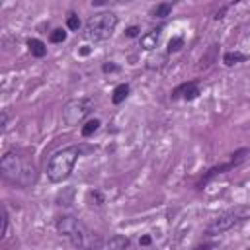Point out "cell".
<instances>
[{"mask_svg":"<svg viewBox=\"0 0 250 250\" xmlns=\"http://www.w3.org/2000/svg\"><path fill=\"white\" fill-rule=\"evenodd\" d=\"M0 172L2 176L20 186V188H31L37 180V168L31 162V158L20 150H8L0 158Z\"/></svg>","mask_w":250,"mask_h":250,"instance_id":"cell-1","label":"cell"},{"mask_svg":"<svg viewBox=\"0 0 250 250\" xmlns=\"http://www.w3.org/2000/svg\"><path fill=\"white\" fill-rule=\"evenodd\" d=\"M82 148L78 145H70V146H64L61 150H57L51 158H49V164H47V178L53 182V184H61L64 182L72 170H74V164L80 156Z\"/></svg>","mask_w":250,"mask_h":250,"instance_id":"cell-2","label":"cell"},{"mask_svg":"<svg viewBox=\"0 0 250 250\" xmlns=\"http://www.w3.org/2000/svg\"><path fill=\"white\" fill-rule=\"evenodd\" d=\"M117 16L113 12H98L94 16L88 18L86 21V29H84V35L92 41H105L113 35L115 27H117Z\"/></svg>","mask_w":250,"mask_h":250,"instance_id":"cell-3","label":"cell"},{"mask_svg":"<svg viewBox=\"0 0 250 250\" xmlns=\"http://www.w3.org/2000/svg\"><path fill=\"white\" fill-rule=\"evenodd\" d=\"M55 229H57V232H59L61 236L68 238L74 246H90V244H94V242L88 240L90 232H88L86 225H84L82 221H78L76 217H72V215H62V217H59L57 223H55Z\"/></svg>","mask_w":250,"mask_h":250,"instance_id":"cell-4","label":"cell"},{"mask_svg":"<svg viewBox=\"0 0 250 250\" xmlns=\"http://www.w3.org/2000/svg\"><path fill=\"white\" fill-rule=\"evenodd\" d=\"M94 109V100L88 98V96H82V98H72L64 104L62 111H61V117H62V123L66 127H76L80 125Z\"/></svg>","mask_w":250,"mask_h":250,"instance_id":"cell-5","label":"cell"},{"mask_svg":"<svg viewBox=\"0 0 250 250\" xmlns=\"http://www.w3.org/2000/svg\"><path fill=\"white\" fill-rule=\"evenodd\" d=\"M250 217V205H238L234 209H229L225 213H221L217 219L211 221V225L207 227V234L209 236H215V234H221L229 229H232L234 225L242 223L244 219Z\"/></svg>","mask_w":250,"mask_h":250,"instance_id":"cell-6","label":"cell"},{"mask_svg":"<svg viewBox=\"0 0 250 250\" xmlns=\"http://www.w3.org/2000/svg\"><path fill=\"white\" fill-rule=\"evenodd\" d=\"M246 154H248V148H240V150H236V152H232V154H230V160H229V162H225V164H217V166L209 168V170L203 174V178L199 180L197 188H201V186H205L207 182H211L213 178H217V176H221V174H225V172H229V170L236 168V166L246 158Z\"/></svg>","mask_w":250,"mask_h":250,"instance_id":"cell-7","label":"cell"},{"mask_svg":"<svg viewBox=\"0 0 250 250\" xmlns=\"http://www.w3.org/2000/svg\"><path fill=\"white\" fill-rule=\"evenodd\" d=\"M197 96H199V86H197L195 80L184 82V84H180L178 88L172 90V100L182 98V100H186V102H191V100H195Z\"/></svg>","mask_w":250,"mask_h":250,"instance_id":"cell-8","label":"cell"},{"mask_svg":"<svg viewBox=\"0 0 250 250\" xmlns=\"http://www.w3.org/2000/svg\"><path fill=\"white\" fill-rule=\"evenodd\" d=\"M160 39H162V27H152V29H148L146 33L141 35L139 43H141V49H145V51H154V49L158 47Z\"/></svg>","mask_w":250,"mask_h":250,"instance_id":"cell-9","label":"cell"},{"mask_svg":"<svg viewBox=\"0 0 250 250\" xmlns=\"http://www.w3.org/2000/svg\"><path fill=\"white\" fill-rule=\"evenodd\" d=\"M27 49H29V53H31L33 57H37V59H41V57L47 55V45H45L41 39H37V37H29V39H27Z\"/></svg>","mask_w":250,"mask_h":250,"instance_id":"cell-10","label":"cell"},{"mask_svg":"<svg viewBox=\"0 0 250 250\" xmlns=\"http://www.w3.org/2000/svg\"><path fill=\"white\" fill-rule=\"evenodd\" d=\"M176 6V0H172V2H160V4H156L154 8H152V18H166V16H170L172 14V8Z\"/></svg>","mask_w":250,"mask_h":250,"instance_id":"cell-11","label":"cell"},{"mask_svg":"<svg viewBox=\"0 0 250 250\" xmlns=\"http://www.w3.org/2000/svg\"><path fill=\"white\" fill-rule=\"evenodd\" d=\"M248 59V55H244V53H240V51H227L225 55H223V62L227 64V66H234V64H238V62H244Z\"/></svg>","mask_w":250,"mask_h":250,"instance_id":"cell-12","label":"cell"},{"mask_svg":"<svg viewBox=\"0 0 250 250\" xmlns=\"http://www.w3.org/2000/svg\"><path fill=\"white\" fill-rule=\"evenodd\" d=\"M129 92H131V86H129L127 82L115 86V90H113V94H111V102H113L115 105H119L121 102H125V98L129 96Z\"/></svg>","mask_w":250,"mask_h":250,"instance_id":"cell-13","label":"cell"},{"mask_svg":"<svg viewBox=\"0 0 250 250\" xmlns=\"http://www.w3.org/2000/svg\"><path fill=\"white\" fill-rule=\"evenodd\" d=\"M129 244H131V240H129L125 234H113V236L105 242L107 248H115V250H117V248H127Z\"/></svg>","mask_w":250,"mask_h":250,"instance_id":"cell-14","label":"cell"},{"mask_svg":"<svg viewBox=\"0 0 250 250\" xmlns=\"http://www.w3.org/2000/svg\"><path fill=\"white\" fill-rule=\"evenodd\" d=\"M100 125H102V121L100 119H88L84 125H82V129H80V133H82V137H92L98 129H100Z\"/></svg>","mask_w":250,"mask_h":250,"instance_id":"cell-15","label":"cell"},{"mask_svg":"<svg viewBox=\"0 0 250 250\" xmlns=\"http://www.w3.org/2000/svg\"><path fill=\"white\" fill-rule=\"evenodd\" d=\"M215 51H217V45H211L209 49H207V53L201 57V64H199V68H207V66H211L213 62H215Z\"/></svg>","mask_w":250,"mask_h":250,"instance_id":"cell-16","label":"cell"},{"mask_svg":"<svg viewBox=\"0 0 250 250\" xmlns=\"http://www.w3.org/2000/svg\"><path fill=\"white\" fill-rule=\"evenodd\" d=\"M184 47V37H180V35H176V37H172L170 41H168V47H166V53L170 55V53H178L180 49Z\"/></svg>","mask_w":250,"mask_h":250,"instance_id":"cell-17","label":"cell"},{"mask_svg":"<svg viewBox=\"0 0 250 250\" xmlns=\"http://www.w3.org/2000/svg\"><path fill=\"white\" fill-rule=\"evenodd\" d=\"M166 59H168V53H164V55H156V57H150V59L146 61V66H148V68H160V66H164Z\"/></svg>","mask_w":250,"mask_h":250,"instance_id":"cell-18","label":"cell"},{"mask_svg":"<svg viewBox=\"0 0 250 250\" xmlns=\"http://www.w3.org/2000/svg\"><path fill=\"white\" fill-rule=\"evenodd\" d=\"M88 201H90V205H96V207H100V205H104L105 197H104V193H102V191H98V189H92V191H88Z\"/></svg>","mask_w":250,"mask_h":250,"instance_id":"cell-19","label":"cell"},{"mask_svg":"<svg viewBox=\"0 0 250 250\" xmlns=\"http://www.w3.org/2000/svg\"><path fill=\"white\" fill-rule=\"evenodd\" d=\"M6 230H8V211L2 205L0 207V240L6 236Z\"/></svg>","mask_w":250,"mask_h":250,"instance_id":"cell-20","label":"cell"},{"mask_svg":"<svg viewBox=\"0 0 250 250\" xmlns=\"http://www.w3.org/2000/svg\"><path fill=\"white\" fill-rule=\"evenodd\" d=\"M66 27H68L70 31H78V29H80V18H78L74 12L68 14V18H66Z\"/></svg>","mask_w":250,"mask_h":250,"instance_id":"cell-21","label":"cell"},{"mask_svg":"<svg viewBox=\"0 0 250 250\" xmlns=\"http://www.w3.org/2000/svg\"><path fill=\"white\" fill-rule=\"evenodd\" d=\"M62 41H66V31L61 27L53 29L51 31V43H62Z\"/></svg>","mask_w":250,"mask_h":250,"instance_id":"cell-22","label":"cell"},{"mask_svg":"<svg viewBox=\"0 0 250 250\" xmlns=\"http://www.w3.org/2000/svg\"><path fill=\"white\" fill-rule=\"evenodd\" d=\"M133 0H92V6H113V4H129Z\"/></svg>","mask_w":250,"mask_h":250,"instance_id":"cell-23","label":"cell"},{"mask_svg":"<svg viewBox=\"0 0 250 250\" xmlns=\"http://www.w3.org/2000/svg\"><path fill=\"white\" fill-rule=\"evenodd\" d=\"M102 72H105V74H109V72H119V66H117L115 62H111V61H107V62L102 64Z\"/></svg>","mask_w":250,"mask_h":250,"instance_id":"cell-24","label":"cell"},{"mask_svg":"<svg viewBox=\"0 0 250 250\" xmlns=\"http://www.w3.org/2000/svg\"><path fill=\"white\" fill-rule=\"evenodd\" d=\"M125 35L127 37H139L141 35V27L139 25H131V27L125 29Z\"/></svg>","mask_w":250,"mask_h":250,"instance_id":"cell-25","label":"cell"},{"mask_svg":"<svg viewBox=\"0 0 250 250\" xmlns=\"http://www.w3.org/2000/svg\"><path fill=\"white\" fill-rule=\"evenodd\" d=\"M225 12H227V6H223L219 12H215V16H213V18H215V20H221V18L225 16Z\"/></svg>","mask_w":250,"mask_h":250,"instance_id":"cell-26","label":"cell"},{"mask_svg":"<svg viewBox=\"0 0 250 250\" xmlns=\"http://www.w3.org/2000/svg\"><path fill=\"white\" fill-rule=\"evenodd\" d=\"M150 242H152V240H150V236H148V234H145V236H141V244H143V246H148Z\"/></svg>","mask_w":250,"mask_h":250,"instance_id":"cell-27","label":"cell"},{"mask_svg":"<svg viewBox=\"0 0 250 250\" xmlns=\"http://www.w3.org/2000/svg\"><path fill=\"white\" fill-rule=\"evenodd\" d=\"M6 123H8V115H6V111H2V121H0V125H2V131L6 129Z\"/></svg>","mask_w":250,"mask_h":250,"instance_id":"cell-28","label":"cell"},{"mask_svg":"<svg viewBox=\"0 0 250 250\" xmlns=\"http://www.w3.org/2000/svg\"><path fill=\"white\" fill-rule=\"evenodd\" d=\"M88 53H90V49H88V47H82V49H80V55H88Z\"/></svg>","mask_w":250,"mask_h":250,"instance_id":"cell-29","label":"cell"},{"mask_svg":"<svg viewBox=\"0 0 250 250\" xmlns=\"http://www.w3.org/2000/svg\"><path fill=\"white\" fill-rule=\"evenodd\" d=\"M232 2H234V4H238V2H242V0H232Z\"/></svg>","mask_w":250,"mask_h":250,"instance_id":"cell-30","label":"cell"}]
</instances>
